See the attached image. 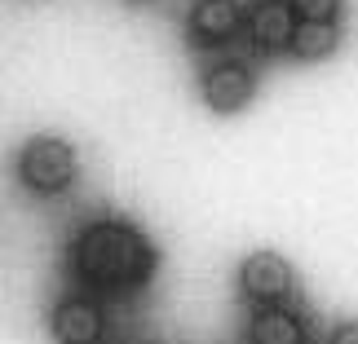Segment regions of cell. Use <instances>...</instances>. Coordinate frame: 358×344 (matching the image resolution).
Returning a JSON list of instances; mask_svg holds the SVG:
<instances>
[{
    "instance_id": "obj_5",
    "label": "cell",
    "mask_w": 358,
    "mask_h": 344,
    "mask_svg": "<svg viewBox=\"0 0 358 344\" xmlns=\"http://www.w3.org/2000/svg\"><path fill=\"white\" fill-rule=\"evenodd\" d=\"M49 331L58 344H98L106 336V313L93 305V300H62L58 309H53V318H49Z\"/></svg>"
},
{
    "instance_id": "obj_4",
    "label": "cell",
    "mask_w": 358,
    "mask_h": 344,
    "mask_svg": "<svg viewBox=\"0 0 358 344\" xmlns=\"http://www.w3.org/2000/svg\"><path fill=\"white\" fill-rule=\"evenodd\" d=\"M199 89H203V102H208L213 111L230 115V111H239V106L252 102L257 80H252V71H248L243 62H217V66L203 71V84Z\"/></svg>"
},
{
    "instance_id": "obj_6",
    "label": "cell",
    "mask_w": 358,
    "mask_h": 344,
    "mask_svg": "<svg viewBox=\"0 0 358 344\" xmlns=\"http://www.w3.org/2000/svg\"><path fill=\"white\" fill-rule=\"evenodd\" d=\"M243 27V5L239 0H195L190 5V36L199 45H222Z\"/></svg>"
},
{
    "instance_id": "obj_8",
    "label": "cell",
    "mask_w": 358,
    "mask_h": 344,
    "mask_svg": "<svg viewBox=\"0 0 358 344\" xmlns=\"http://www.w3.org/2000/svg\"><path fill=\"white\" fill-rule=\"evenodd\" d=\"M248 340L252 344H306V327L292 309L274 305V309H261L252 322H248Z\"/></svg>"
},
{
    "instance_id": "obj_9",
    "label": "cell",
    "mask_w": 358,
    "mask_h": 344,
    "mask_svg": "<svg viewBox=\"0 0 358 344\" xmlns=\"http://www.w3.org/2000/svg\"><path fill=\"white\" fill-rule=\"evenodd\" d=\"M336 49V22H306L296 18V31H292V53L296 58H327V53Z\"/></svg>"
},
{
    "instance_id": "obj_1",
    "label": "cell",
    "mask_w": 358,
    "mask_h": 344,
    "mask_svg": "<svg viewBox=\"0 0 358 344\" xmlns=\"http://www.w3.org/2000/svg\"><path fill=\"white\" fill-rule=\"evenodd\" d=\"M71 269L93 287L106 292H129L142 287L155 269V247H150L137 230L120 221H93L89 230H80V239L71 243Z\"/></svg>"
},
{
    "instance_id": "obj_11",
    "label": "cell",
    "mask_w": 358,
    "mask_h": 344,
    "mask_svg": "<svg viewBox=\"0 0 358 344\" xmlns=\"http://www.w3.org/2000/svg\"><path fill=\"white\" fill-rule=\"evenodd\" d=\"M327 344H358V322H345V327H336L332 340Z\"/></svg>"
},
{
    "instance_id": "obj_7",
    "label": "cell",
    "mask_w": 358,
    "mask_h": 344,
    "mask_svg": "<svg viewBox=\"0 0 358 344\" xmlns=\"http://www.w3.org/2000/svg\"><path fill=\"white\" fill-rule=\"evenodd\" d=\"M292 31H296V9L287 5V0H261V5L252 9L257 49H266V53L292 49Z\"/></svg>"
},
{
    "instance_id": "obj_2",
    "label": "cell",
    "mask_w": 358,
    "mask_h": 344,
    "mask_svg": "<svg viewBox=\"0 0 358 344\" xmlns=\"http://www.w3.org/2000/svg\"><path fill=\"white\" fill-rule=\"evenodd\" d=\"M18 177L36 195H62L76 181V150L58 137H36L18 155Z\"/></svg>"
},
{
    "instance_id": "obj_10",
    "label": "cell",
    "mask_w": 358,
    "mask_h": 344,
    "mask_svg": "<svg viewBox=\"0 0 358 344\" xmlns=\"http://www.w3.org/2000/svg\"><path fill=\"white\" fill-rule=\"evenodd\" d=\"M287 5L306 22H336V13H341V0H287Z\"/></svg>"
},
{
    "instance_id": "obj_3",
    "label": "cell",
    "mask_w": 358,
    "mask_h": 344,
    "mask_svg": "<svg viewBox=\"0 0 358 344\" xmlns=\"http://www.w3.org/2000/svg\"><path fill=\"white\" fill-rule=\"evenodd\" d=\"M239 292H243V300H252L257 309L287 305L292 292H296V274H292V265H287L283 256L257 252V256H248L243 269H239Z\"/></svg>"
}]
</instances>
